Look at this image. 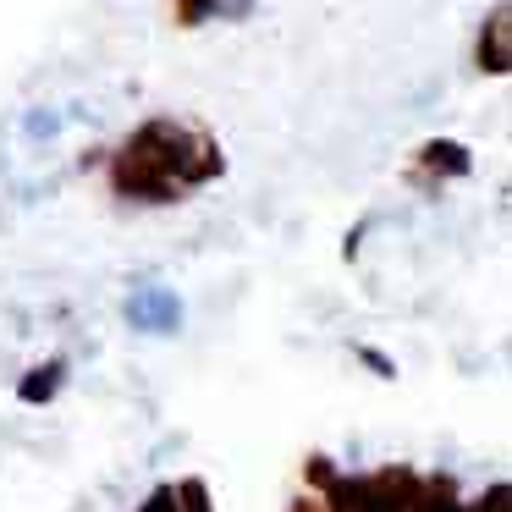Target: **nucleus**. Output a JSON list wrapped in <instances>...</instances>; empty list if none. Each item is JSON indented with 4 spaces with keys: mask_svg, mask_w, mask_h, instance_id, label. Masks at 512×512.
I'll list each match as a JSON object with an SVG mask.
<instances>
[{
    "mask_svg": "<svg viewBox=\"0 0 512 512\" xmlns=\"http://www.w3.org/2000/svg\"><path fill=\"white\" fill-rule=\"evenodd\" d=\"M177 298H166V292H149V298H133L127 303V320L138 325V331H166V325H177Z\"/></svg>",
    "mask_w": 512,
    "mask_h": 512,
    "instance_id": "nucleus-1",
    "label": "nucleus"
},
{
    "mask_svg": "<svg viewBox=\"0 0 512 512\" xmlns=\"http://www.w3.org/2000/svg\"><path fill=\"white\" fill-rule=\"evenodd\" d=\"M23 133L34 138V144H39V138H56L61 133V111H45V105H39V111H28L23 116Z\"/></svg>",
    "mask_w": 512,
    "mask_h": 512,
    "instance_id": "nucleus-2",
    "label": "nucleus"
},
{
    "mask_svg": "<svg viewBox=\"0 0 512 512\" xmlns=\"http://www.w3.org/2000/svg\"><path fill=\"white\" fill-rule=\"evenodd\" d=\"M61 375H67V364H50V369H39V375H28V386H23V402H39V397H50Z\"/></svg>",
    "mask_w": 512,
    "mask_h": 512,
    "instance_id": "nucleus-3",
    "label": "nucleus"
},
{
    "mask_svg": "<svg viewBox=\"0 0 512 512\" xmlns=\"http://www.w3.org/2000/svg\"><path fill=\"white\" fill-rule=\"evenodd\" d=\"M490 67H507V12H496V23H490Z\"/></svg>",
    "mask_w": 512,
    "mask_h": 512,
    "instance_id": "nucleus-4",
    "label": "nucleus"
}]
</instances>
